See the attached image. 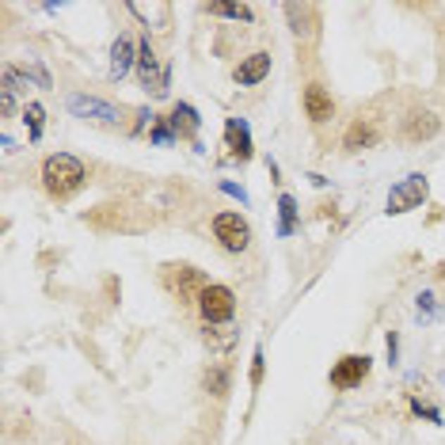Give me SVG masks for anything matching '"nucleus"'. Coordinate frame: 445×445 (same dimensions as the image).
I'll list each match as a JSON object with an SVG mask.
<instances>
[{
  "label": "nucleus",
  "instance_id": "nucleus-25",
  "mask_svg": "<svg viewBox=\"0 0 445 445\" xmlns=\"http://www.w3.org/2000/svg\"><path fill=\"white\" fill-rule=\"evenodd\" d=\"M419 312L422 316H434V293H419Z\"/></svg>",
  "mask_w": 445,
  "mask_h": 445
},
{
  "label": "nucleus",
  "instance_id": "nucleus-1",
  "mask_svg": "<svg viewBox=\"0 0 445 445\" xmlns=\"http://www.w3.org/2000/svg\"><path fill=\"white\" fill-rule=\"evenodd\" d=\"M84 179H88V168H84L80 156L73 153H54L42 160V187L50 198H58V202H65V198H73L84 187Z\"/></svg>",
  "mask_w": 445,
  "mask_h": 445
},
{
  "label": "nucleus",
  "instance_id": "nucleus-21",
  "mask_svg": "<svg viewBox=\"0 0 445 445\" xmlns=\"http://www.w3.org/2000/svg\"><path fill=\"white\" fill-rule=\"evenodd\" d=\"M206 343L217 346V350H229V346L236 343V335H221V331H210V327H206Z\"/></svg>",
  "mask_w": 445,
  "mask_h": 445
},
{
  "label": "nucleus",
  "instance_id": "nucleus-26",
  "mask_svg": "<svg viewBox=\"0 0 445 445\" xmlns=\"http://www.w3.org/2000/svg\"><path fill=\"white\" fill-rule=\"evenodd\" d=\"M221 191H225V194H232V198H240V202H248V194H244V187L229 183V179H225V183H221Z\"/></svg>",
  "mask_w": 445,
  "mask_h": 445
},
{
  "label": "nucleus",
  "instance_id": "nucleus-5",
  "mask_svg": "<svg viewBox=\"0 0 445 445\" xmlns=\"http://www.w3.org/2000/svg\"><path fill=\"white\" fill-rule=\"evenodd\" d=\"M369 369H373V358L369 354H343L335 365H331V388L335 392H350V388H358L369 377Z\"/></svg>",
  "mask_w": 445,
  "mask_h": 445
},
{
  "label": "nucleus",
  "instance_id": "nucleus-12",
  "mask_svg": "<svg viewBox=\"0 0 445 445\" xmlns=\"http://www.w3.org/2000/svg\"><path fill=\"white\" fill-rule=\"evenodd\" d=\"M377 137H381V134H377L373 122H369V118H354L346 126V134H343V149H346V153H362V149H373L377 145Z\"/></svg>",
  "mask_w": 445,
  "mask_h": 445
},
{
  "label": "nucleus",
  "instance_id": "nucleus-22",
  "mask_svg": "<svg viewBox=\"0 0 445 445\" xmlns=\"http://www.w3.org/2000/svg\"><path fill=\"white\" fill-rule=\"evenodd\" d=\"M263 362H267V358H263V350H255V354H251V388L263 384Z\"/></svg>",
  "mask_w": 445,
  "mask_h": 445
},
{
  "label": "nucleus",
  "instance_id": "nucleus-6",
  "mask_svg": "<svg viewBox=\"0 0 445 445\" xmlns=\"http://www.w3.org/2000/svg\"><path fill=\"white\" fill-rule=\"evenodd\" d=\"M69 111L84 122H96V126H118L122 122V111L115 107V103L96 99V96H80V92L69 96Z\"/></svg>",
  "mask_w": 445,
  "mask_h": 445
},
{
  "label": "nucleus",
  "instance_id": "nucleus-16",
  "mask_svg": "<svg viewBox=\"0 0 445 445\" xmlns=\"http://www.w3.org/2000/svg\"><path fill=\"white\" fill-rule=\"evenodd\" d=\"M206 12H210V15H225V20H240V23H251V20H255L251 4H225V0H213V4H206Z\"/></svg>",
  "mask_w": 445,
  "mask_h": 445
},
{
  "label": "nucleus",
  "instance_id": "nucleus-10",
  "mask_svg": "<svg viewBox=\"0 0 445 445\" xmlns=\"http://www.w3.org/2000/svg\"><path fill=\"white\" fill-rule=\"evenodd\" d=\"M130 69H137V42L126 39V35H118L115 46H111V77L122 80Z\"/></svg>",
  "mask_w": 445,
  "mask_h": 445
},
{
  "label": "nucleus",
  "instance_id": "nucleus-14",
  "mask_svg": "<svg viewBox=\"0 0 445 445\" xmlns=\"http://www.w3.org/2000/svg\"><path fill=\"white\" fill-rule=\"evenodd\" d=\"M282 12H286V20H289V27H293V35H297V39H301V35H305V39H308V35H316L320 12L312 4H286Z\"/></svg>",
  "mask_w": 445,
  "mask_h": 445
},
{
  "label": "nucleus",
  "instance_id": "nucleus-3",
  "mask_svg": "<svg viewBox=\"0 0 445 445\" xmlns=\"http://www.w3.org/2000/svg\"><path fill=\"white\" fill-rule=\"evenodd\" d=\"M430 198V183L426 175H407L388 191V217H400V213H411V210H422V202Z\"/></svg>",
  "mask_w": 445,
  "mask_h": 445
},
{
  "label": "nucleus",
  "instance_id": "nucleus-7",
  "mask_svg": "<svg viewBox=\"0 0 445 445\" xmlns=\"http://www.w3.org/2000/svg\"><path fill=\"white\" fill-rule=\"evenodd\" d=\"M301 103H305V118L316 122V126H324V122L335 118V99H331V92L324 88V84H305Z\"/></svg>",
  "mask_w": 445,
  "mask_h": 445
},
{
  "label": "nucleus",
  "instance_id": "nucleus-23",
  "mask_svg": "<svg viewBox=\"0 0 445 445\" xmlns=\"http://www.w3.org/2000/svg\"><path fill=\"white\" fill-rule=\"evenodd\" d=\"M411 407H415V415H422V419H426V422H441V415H438V411H434V407H426L422 400H411Z\"/></svg>",
  "mask_w": 445,
  "mask_h": 445
},
{
  "label": "nucleus",
  "instance_id": "nucleus-19",
  "mask_svg": "<svg viewBox=\"0 0 445 445\" xmlns=\"http://www.w3.org/2000/svg\"><path fill=\"white\" fill-rule=\"evenodd\" d=\"M130 12L141 15V20H149V15H153V20H164V15H168V4H130Z\"/></svg>",
  "mask_w": 445,
  "mask_h": 445
},
{
  "label": "nucleus",
  "instance_id": "nucleus-11",
  "mask_svg": "<svg viewBox=\"0 0 445 445\" xmlns=\"http://www.w3.org/2000/svg\"><path fill=\"white\" fill-rule=\"evenodd\" d=\"M438 130H441V118H438V115H430V111H415V115L403 122V137L411 141V145L438 137Z\"/></svg>",
  "mask_w": 445,
  "mask_h": 445
},
{
  "label": "nucleus",
  "instance_id": "nucleus-15",
  "mask_svg": "<svg viewBox=\"0 0 445 445\" xmlns=\"http://www.w3.org/2000/svg\"><path fill=\"white\" fill-rule=\"evenodd\" d=\"M293 229H297V198L282 194L278 198V236H293Z\"/></svg>",
  "mask_w": 445,
  "mask_h": 445
},
{
  "label": "nucleus",
  "instance_id": "nucleus-13",
  "mask_svg": "<svg viewBox=\"0 0 445 445\" xmlns=\"http://www.w3.org/2000/svg\"><path fill=\"white\" fill-rule=\"evenodd\" d=\"M168 126L175 130V137H191L198 145V126H202V118H198V111L191 103H175L172 115H168Z\"/></svg>",
  "mask_w": 445,
  "mask_h": 445
},
{
  "label": "nucleus",
  "instance_id": "nucleus-20",
  "mask_svg": "<svg viewBox=\"0 0 445 445\" xmlns=\"http://www.w3.org/2000/svg\"><path fill=\"white\" fill-rule=\"evenodd\" d=\"M153 141H156V145H175V130L168 126V118H160L153 126Z\"/></svg>",
  "mask_w": 445,
  "mask_h": 445
},
{
  "label": "nucleus",
  "instance_id": "nucleus-17",
  "mask_svg": "<svg viewBox=\"0 0 445 445\" xmlns=\"http://www.w3.org/2000/svg\"><path fill=\"white\" fill-rule=\"evenodd\" d=\"M229 384H232L229 365H213L210 373H206V392H213L217 400H221V396H229Z\"/></svg>",
  "mask_w": 445,
  "mask_h": 445
},
{
  "label": "nucleus",
  "instance_id": "nucleus-27",
  "mask_svg": "<svg viewBox=\"0 0 445 445\" xmlns=\"http://www.w3.org/2000/svg\"><path fill=\"white\" fill-rule=\"evenodd\" d=\"M0 111H4V115H12V111H15V96H12V92H0Z\"/></svg>",
  "mask_w": 445,
  "mask_h": 445
},
{
  "label": "nucleus",
  "instance_id": "nucleus-2",
  "mask_svg": "<svg viewBox=\"0 0 445 445\" xmlns=\"http://www.w3.org/2000/svg\"><path fill=\"white\" fill-rule=\"evenodd\" d=\"M198 312H202L206 327H217V324H229L236 316V293L221 282H210L202 293H198Z\"/></svg>",
  "mask_w": 445,
  "mask_h": 445
},
{
  "label": "nucleus",
  "instance_id": "nucleus-18",
  "mask_svg": "<svg viewBox=\"0 0 445 445\" xmlns=\"http://www.w3.org/2000/svg\"><path fill=\"white\" fill-rule=\"evenodd\" d=\"M23 122H27V137H31V141H42V126H46L42 103H27V107H23Z\"/></svg>",
  "mask_w": 445,
  "mask_h": 445
},
{
  "label": "nucleus",
  "instance_id": "nucleus-8",
  "mask_svg": "<svg viewBox=\"0 0 445 445\" xmlns=\"http://www.w3.org/2000/svg\"><path fill=\"white\" fill-rule=\"evenodd\" d=\"M225 145H229V156L232 160H251L255 156V145H251V126L244 118H225Z\"/></svg>",
  "mask_w": 445,
  "mask_h": 445
},
{
  "label": "nucleus",
  "instance_id": "nucleus-24",
  "mask_svg": "<svg viewBox=\"0 0 445 445\" xmlns=\"http://www.w3.org/2000/svg\"><path fill=\"white\" fill-rule=\"evenodd\" d=\"M384 346H388V362H392V365H396V358H400V339H396V331H388Z\"/></svg>",
  "mask_w": 445,
  "mask_h": 445
},
{
  "label": "nucleus",
  "instance_id": "nucleus-9",
  "mask_svg": "<svg viewBox=\"0 0 445 445\" xmlns=\"http://www.w3.org/2000/svg\"><path fill=\"white\" fill-rule=\"evenodd\" d=\"M267 73H270V54L255 50V54H248V58H240V65L232 69V80L240 84V88H251V84L267 80Z\"/></svg>",
  "mask_w": 445,
  "mask_h": 445
},
{
  "label": "nucleus",
  "instance_id": "nucleus-4",
  "mask_svg": "<svg viewBox=\"0 0 445 445\" xmlns=\"http://www.w3.org/2000/svg\"><path fill=\"white\" fill-rule=\"evenodd\" d=\"M213 236L225 251L240 255V251H248V244H251V225H248V217H240V213H217L213 217Z\"/></svg>",
  "mask_w": 445,
  "mask_h": 445
}]
</instances>
